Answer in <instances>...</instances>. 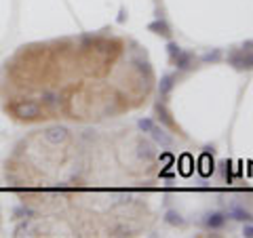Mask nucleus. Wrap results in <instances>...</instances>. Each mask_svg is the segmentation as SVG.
I'll list each match as a JSON object with an SVG mask.
<instances>
[{
	"mask_svg": "<svg viewBox=\"0 0 253 238\" xmlns=\"http://www.w3.org/2000/svg\"><path fill=\"white\" fill-rule=\"evenodd\" d=\"M6 110H9L17 120H23V122L44 120V112H42V108L38 106L36 99H15L6 106Z\"/></svg>",
	"mask_w": 253,
	"mask_h": 238,
	"instance_id": "f257e3e1",
	"label": "nucleus"
}]
</instances>
